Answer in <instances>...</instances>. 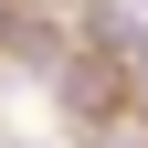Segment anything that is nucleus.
<instances>
[{
  "label": "nucleus",
  "mask_w": 148,
  "mask_h": 148,
  "mask_svg": "<svg viewBox=\"0 0 148 148\" xmlns=\"http://www.w3.org/2000/svg\"><path fill=\"white\" fill-rule=\"evenodd\" d=\"M116 85H127L116 53H74V64H64V106H74V116H106V106H116Z\"/></svg>",
  "instance_id": "nucleus-1"
}]
</instances>
